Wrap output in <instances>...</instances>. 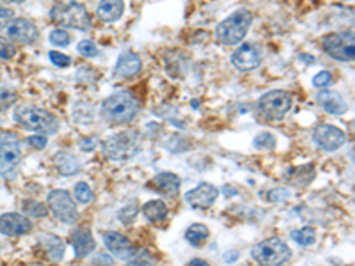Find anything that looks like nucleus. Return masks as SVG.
Listing matches in <instances>:
<instances>
[{
	"instance_id": "f257e3e1",
	"label": "nucleus",
	"mask_w": 355,
	"mask_h": 266,
	"mask_svg": "<svg viewBox=\"0 0 355 266\" xmlns=\"http://www.w3.org/2000/svg\"><path fill=\"white\" fill-rule=\"evenodd\" d=\"M139 114V101L126 91L110 94L101 103V117L109 125H126Z\"/></svg>"
},
{
	"instance_id": "f03ea898",
	"label": "nucleus",
	"mask_w": 355,
	"mask_h": 266,
	"mask_svg": "<svg viewBox=\"0 0 355 266\" xmlns=\"http://www.w3.org/2000/svg\"><path fill=\"white\" fill-rule=\"evenodd\" d=\"M12 119L28 132L46 133V135L59 132V119L49 110L40 109L36 105H18L12 114Z\"/></svg>"
},
{
	"instance_id": "7ed1b4c3",
	"label": "nucleus",
	"mask_w": 355,
	"mask_h": 266,
	"mask_svg": "<svg viewBox=\"0 0 355 266\" xmlns=\"http://www.w3.org/2000/svg\"><path fill=\"white\" fill-rule=\"evenodd\" d=\"M293 107V96L286 91H270L263 94L254 107V116L261 123L281 121Z\"/></svg>"
},
{
	"instance_id": "20e7f679",
	"label": "nucleus",
	"mask_w": 355,
	"mask_h": 266,
	"mask_svg": "<svg viewBox=\"0 0 355 266\" xmlns=\"http://www.w3.org/2000/svg\"><path fill=\"white\" fill-rule=\"evenodd\" d=\"M250 25H252V12L247 9H239L217 25L215 41L218 44H226V46L239 44L247 36Z\"/></svg>"
},
{
	"instance_id": "39448f33",
	"label": "nucleus",
	"mask_w": 355,
	"mask_h": 266,
	"mask_svg": "<svg viewBox=\"0 0 355 266\" xmlns=\"http://www.w3.org/2000/svg\"><path fill=\"white\" fill-rule=\"evenodd\" d=\"M24 153L17 133L2 132L0 133V176L4 179H15L20 170Z\"/></svg>"
},
{
	"instance_id": "423d86ee",
	"label": "nucleus",
	"mask_w": 355,
	"mask_h": 266,
	"mask_svg": "<svg viewBox=\"0 0 355 266\" xmlns=\"http://www.w3.org/2000/svg\"><path fill=\"white\" fill-rule=\"evenodd\" d=\"M293 252L281 238H268L256 243L250 250V258L258 266H284Z\"/></svg>"
},
{
	"instance_id": "0eeeda50",
	"label": "nucleus",
	"mask_w": 355,
	"mask_h": 266,
	"mask_svg": "<svg viewBox=\"0 0 355 266\" xmlns=\"http://www.w3.org/2000/svg\"><path fill=\"white\" fill-rule=\"evenodd\" d=\"M141 151V137L137 132L114 133L103 141V153L114 161H128Z\"/></svg>"
},
{
	"instance_id": "6e6552de",
	"label": "nucleus",
	"mask_w": 355,
	"mask_h": 266,
	"mask_svg": "<svg viewBox=\"0 0 355 266\" xmlns=\"http://www.w3.org/2000/svg\"><path fill=\"white\" fill-rule=\"evenodd\" d=\"M50 20L61 28H78V30L91 28V17L87 9L77 2L53 6L50 11Z\"/></svg>"
},
{
	"instance_id": "1a4fd4ad",
	"label": "nucleus",
	"mask_w": 355,
	"mask_h": 266,
	"mask_svg": "<svg viewBox=\"0 0 355 266\" xmlns=\"http://www.w3.org/2000/svg\"><path fill=\"white\" fill-rule=\"evenodd\" d=\"M322 48L327 55L341 62H352L355 57V39L352 33H332L322 39Z\"/></svg>"
},
{
	"instance_id": "9d476101",
	"label": "nucleus",
	"mask_w": 355,
	"mask_h": 266,
	"mask_svg": "<svg viewBox=\"0 0 355 266\" xmlns=\"http://www.w3.org/2000/svg\"><path fill=\"white\" fill-rule=\"evenodd\" d=\"M46 202H49L50 210L52 213L55 215V218L62 224H75L78 218V211H77V204L73 201L71 194H69L68 190H52L46 197Z\"/></svg>"
},
{
	"instance_id": "9b49d317",
	"label": "nucleus",
	"mask_w": 355,
	"mask_h": 266,
	"mask_svg": "<svg viewBox=\"0 0 355 266\" xmlns=\"http://www.w3.org/2000/svg\"><path fill=\"white\" fill-rule=\"evenodd\" d=\"M6 34H8L9 41L18 44H33L40 36L36 25L27 18H12L6 25Z\"/></svg>"
},
{
	"instance_id": "f8f14e48",
	"label": "nucleus",
	"mask_w": 355,
	"mask_h": 266,
	"mask_svg": "<svg viewBox=\"0 0 355 266\" xmlns=\"http://www.w3.org/2000/svg\"><path fill=\"white\" fill-rule=\"evenodd\" d=\"M313 141L323 151H338L347 142V133L332 125H320L313 132Z\"/></svg>"
},
{
	"instance_id": "ddd939ff",
	"label": "nucleus",
	"mask_w": 355,
	"mask_h": 266,
	"mask_svg": "<svg viewBox=\"0 0 355 266\" xmlns=\"http://www.w3.org/2000/svg\"><path fill=\"white\" fill-rule=\"evenodd\" d=\"M103 243H105L107 249H109L117 259H123V261L128 263L132 261V258L139 250L137 245H133L125 234L117 233V231H105V233H103Z\"/></svg>"
},
{
	"instance_id": "4468645a",
	"label": "nucleus",
	"mask_w": 355,
	"mask_h": 266,
	"mask_svg": "<svg viewBox=\"0 0 355 266\" xmlns=\"http://www.w3.org/2000/svg\"><path fill=\"white\" fill-rule=\"evenodd\" d=\"M261 59V50L254 46V44L245 43L234 50L233 55H231V64L236 69H240V71H252V69L259 68Z\"/></svg>"
},
{
	"instance_id": "2eb2a0df",
	"label": "nucleus",
	"mask_w": 355,
	"mask_h": 266,
	"mask_svg": "<svg viewBox=\"0 0 355 266\" xmlns=\"http://www.w3.org/2000/svg\"><path fill=\"white\" fill-rule=\"evenodd\" d=\"M218 188L214 186L211 183H199L196 188L189 190L185 194V201L187 204L192 206V208H199V210H206V208H210L218 197Z\"/></svg>"
},
{
	"instance_id": "dca6fc26",
	"label": "nucleus",
	"mask_w": 355,
	"mask_h": 266,
	"mask_svg": "<svg viewBox=\"0 0 355 266\" xmlns=\"http://www.w3.org/2000/svg\"><path fill=\"white\" fill-rule=\"evenodd\" d=\"M33 231V222L21 213L0 215V234L4 236H21Z\"/></svg>"
},
{
	"instance_id": "f3484780",
	"label": "nucleus",
	"mask_w": 355,
	"mask_h": 266,
	"mask_svg": "<svg viewBox=\"0 0 355 266\" xmlns=\"http://www.w3.org/2000/svg\"><path fill=\"white\" fill-rule=\"evenodd\" d=\"M69 242H71L73 249H75V256L80 259L87 258L91 252H94L96 249V242L93 238V233L87 229V227H77L73 229L69 234Z\"/></svg>"
},
{
	"instance_id": "a211bd4d",
	"label": "nucleus",
	"mask_w": 355,
	"mask_h": 266,
	"mask_svg": "<svg viewBox=\"0 0 355 266\" xmlns=\"http://www.w3.org/2000/svg\"><path fill=\"white\" fill-rule=\"evenodd\" d=\"M318 103L322 105V109L325 112L332 114V116H343L348 112V103L343 96L336 91H318V96H316Z\"/></svg>"
},
{
	"instance_id": "6ab92c4d",
	"label": "nucleus",
	"mask_w": 355,
	"mask_h": 266,
	"mask_svg": "<svg viewBox=\"0 0 355 266\" xmlns=\"http://www.w3.org/2000/svg\"><path fill=\"white\" fill-rule=\"evenodd\" d=\"M141 69H142V61L137 53L123 52L121 55H119V59H117L114 73H116L117 77H121V78H132V77H137L139 73H141Z\"/></svg>"
},
{
	"instance_id": "aec40b11",
	"label": "nucleus",
	"mask_w": 355,
	"mask_h": 266,
	"mask_svg": "<svg viewBox=\"0 0 355 266\" xmlns=\"http://www.w3.org/2000/svg\"><path fill=\"white\" fill-rule=\"evenodd\" d=\"M151 186H153L157 192L167 195V197H174L180 192V186H182V179L180 176L174 172H160L153 177L151 181Z\"/></svg>"
},
{
	"instance_id": "412c9836",
	"label": "nucleus",
	"mask_w": 355,
	"mask_h": 266,
	"mask_svg": "<svg viewBox=\"0 0 355 266\" xmlns=\"http://www.w3.org/2000/svg\"><path fill=\"white\" fill-rule=\"evenodd\" d=\"M98 18L105 24H114L125 12V0H101L98 4Z\"/></svg>"
},
{
	"instance_id": "4be33fe9",
	"label": "nucleus",
	"mask_w": 355,
	"mask_h": 266,
	"mask_svg": "<svg viewBox=\"0 0 355 266\" xmlns=\"http://www.w3.org/2000/svg\"><path fill=\"white\" fill-rule=\"evenodd\" d=\"M315 179V167L313 166H300L293 167L286 172V181L295 186H306Z\"/></svg>"
},
{
	"instance_id": "5701e85b",
	"label": "nucleus",
	"mask_w": 355,
	"mask_h": 266,
	"mask_svg": "<svg viewBox=\"0 0 355 266\" xmlns=\"http://www.w3.org/2000/svg\"><path fill=\"white\" fill-rule=\"evenodd\" d=\"M53 163H55L57 170H59L61 176H75L80 170V163L77 161V158L69 153H64V151H61V153H57L53 157Z\"/></svg>"
},
{
	"instance_id": "b1692460",
	"label": "nucleus",
	"mask_w": 355,
	"mask_h": 266,
	"mask_svg": "<svg viewBox=\"0 0 355 266\" xmlns=\"http://www.w3.org/2000/svg\"><path fill=\"white\" fill-rule=\"evenodd\" d=\"M142 213L153 224H164L167 218V206L164 201H148L144 206H142Z\"/></svg>"
},
{
	"instance_id": "393cba45",
	"label": "nucleus",
	"mask_w": 355,
	"mask_h": 266,
	"mask_svg": "<svg viewBox=\"0 0 355 266\" xmlns=\"http://www.w3.org/2000/svg\"><path fill=\"white\" fill-rule=\"evenodd\" d=\"M41 243H43V247L46 249V252H49V256L53 259V261H61L62 256H64L66 252V247H64V242H62L59 236L44 234V236H41Z\"/></svg>"
},
{
	"instance_id": "a878e982",
	"label": "nucleus",
	"mask_w": 355,
	"mask_h": 266,
	"mask_svg": "<svg viewBox=\"0 0 355 266\" xmlns=\"http://www.w3.org/2000/svg\"><path fill=\"white\" fill-rule=\"evenodd\" d=\"M208 238H210V229L205 224H192L185 233V240L192 247L205 245Z\"/></svg>"
},
{
	"instance_id": "bb28decb",
	"label": "nucleus",
	"mask_w": 355,
	"mask_h": 266,
	"mask_svg": "<svg viewBox=\"0 0 355 266\" xmlns=\"http://www.w3.org/2000/svg\"><path fill=\"white\" fill-rule=\"evenodd\" d=\"M291 238L293 242H297L302 247H309L316 242V229L315 227H302V229H297L291 233Z\"/></svg>"
},
{
	"instance_id": "cd10ccee",
	"label": "nucleus",
	"mask_w": 355,
	"mask_h": 266,
	"mask_svg": "<svg viewBox=\"0 0 355 266\" xmlns=\"http://www.w3.org/2000/svg\"><path fill=\"white\" fill-rule=\"evenodd\" d=\"M275 144H277V141H275V137L272 135V133L268 132H263L259 133V135H256L254 141H252V145H254L256 150L259 151H272L275 148Z\"/></svg>"
},
{
	"instance_id": "c85d7f7f",
	"label": "nucleus",
	"mask_w": 355,
	"mask_h": 266,
	"mask_svg": "<svg viewBox=\"0 0 355 266\" xmlns=\"http://www.w3.org/2000/svg\"><path fill=\"white\" fill-rule=\"evenodd\" d=\"M21 208H24V211L28 215V217L43 218L46 217V213H49L46 206L41 204L40 201H24L21 202Z\"/></svg>"
},
{
	"instance_id": "c756f323",
	"label": "nucleus",
	"mask_w": 355,
	"mask_h": 266,
	"mask_svg": "<svg viewBox=\"0 0 355 266\" xmlns=\"http://www.w3.org/2000/svg\"><path fill=\"white\" fill-rule=\"evenodd\" d=\"M18 101V94L9 87H0V112L11 109Z\"/></svg>"
},
{
	"instance_id": "7c9ffc66",
	"label": "nucleus",
	"mask_w": 355,
	"mask_h": 266,
	"mask_svg": "<svg viewBox=\"0 0 355 266\" xmlns=\"http://www.w3.org/2000/svg\"><path fill=\"white\" fill-rule=\"evenodd\" d=\"M73 194H75V199H77L80 204H87L91 199H93V190H91V186L87 185V183L80 181L75 185V190H73Z\"/></svg>"
},
{
	"instance_id": "2f4dec72",
	"label": "nucleus",
	"mask_w": 355,
	"mask_h": 266,
	"mask_svg": "<svg viewBox=\"0 0 355 266\" xmlns=\"http://www.w3.org/2000/svg\"><path fill=\"white\" fill-rule=\"evenodd\" d=\"M49 41L53 44V46H68V44L71 43V36L66 33L64 28H55V30L50 33Z\"/></svg>"
},
{
	"instance_id": "473e14b6",
	"label": "nucleus",
	"mask_w": 355,
	"mask_h": 266,
	"mask_svg": "<svg viewBox=\"0 0 355 266\" xmlns=\"http://www.w3.org/2000/svg\"><path fill=\"white\" fill-rule=\"evenodd\" d=\"M77 50L82 57H85V59H93V57L98 55V46L91 39L80 41L77 46Z\"/></svg>"
},
{
	"instance_id": "72a5a7b5",
	"label": "nucleus",
	"mask_w": 355,
	"mask_h": 266,
	"mask_svg": "<svg viewBox=\"0 0 355 266\" xmlns=\"http://www.w3.org/2000/svg\"><path fill=\"white\" fill-rule=\"evenodd\" d=\"M15 55H17L15 44L9 39H6V37H0V59H2V61H9V59H12Z\"/></svg>"
},
{
	"instance_id": "f704fd0d",
	"label": "nucleus",
	"mask_w": 355,
	"mask_h": 266,
	"mask_svg": "<svg viewBox=\"0 0 355 266\" xmlns=\"http://www.w3.org/2000/svg\"><path fill=\"white\" fill-rule=\"evenodd\" d=\"M153 263V256L148 252V250L144 249H139L137 252H135V256L132 258V261H130V265H135V266H148Z\"/></svg>"
},
{
	"instance_id": "c9c22d12",
	"label": "nucleus",
	"mask_w": 355,
	"mask_h": 266,
	"mask_svg": "<svg viewBox=\"0 0 355 266\" xmlns=\"http://www.w3.org/2000/svg\"><path fill=\"white\" fill-rule=\"evenodd\" d=\"M331 84H332V73L327 71V69H325V71L316 73L315 77H313V85L318 89H325Z\"/></svg>"
},
{
	"instance_id": "e433bc0d",
	"label": "nucleus",
	"mask_w": 355,
	"mask_h": 266,
	"mask_svg": "<svg viewBox=\"0 0 355 266\" xmlns=\"http://www.w3.org/2000/svg\"><path fill=\"white\" fill-rule=\"evenodd\" d=\"M49 57H50V61H52L57 68H68V66L71 64V59H69L68 55H64V53L61 52H55V50L49 52Z\"/></svg>"
},
{
	"instance_id": "4c0bfd02",
	"label": "nucleus",
	"mask_w": 355,
	"mask_h": 266,
	"mask_svg": "<svg viewBox=\"0 0 355 266\" xmlns=\"http://www.w3.org/2000/svg\"><path fill=\"white\" fill-rule=\"evenodd\" d=\"M27 144L31 145V148H34V150H44L46 148V144H49V139H46V135H33V137L27 139Z\"/></svg>"
},
{
	"instance_id": "58836bf2",
	"label": "nucleus",
	"mask_w": 355,
	"mask_h": 266,
	"mask_svg": "<svg viewBox=\"0 0 355 266\" xmlns=\"http://www.w3.org/2000/svg\"><path fill=\"white\" fill-rule=\"evenodd\" d=\"M135 215H137V206L135 204H130L128 208H125V210L119 213V220H123L125 224H128L132 218H135Z\"/></svg>"
},
{
	"instance_id": "ea45409f",
	"label": "nucleus",
	"mask_w": 355,
	"mask_h": 266,
	"mask_svg": "<svg viewBox=\"0 0 355 266\" xmlns=\"http://www.w3.org/2000/svg\"><path fill=\"white\" fill-rule=\"evenodd\" d=\"M80 145L84 151L94 150V145H96V139H84V141L80 142Z\"/></svg>"
},
{
	"instance_id": "a19ab883",
	"label": "nucleus",
	"mask_w": 355,
	"mask_h": 266,
	"mask_svg": "<svg viewBox=\"0 0 355 266\" xmlns=\"http://www.w3.org/2000/svg\"><path fill=\"white\" fill-rule=\"evenodd\" d=\"M8 18H12V11L8 8H0V20H8Z\"/></svg>"
},
{
	"instance_id": "79ce46f5",
	"label": "nucleus",
	"mask_w": 355,
	"mask_h": 266,
	"mask_svg": "<svg viewBox=\"0 0 355 266\" xmlns=\"http://www.w3.org/2000/svg\"><path fill=\"white\" fill-rule=\"evenodd\" d=\"M187 266H210V263H206L205 259H190Z\"/></svg>"
},
{
	"instance_id": "37998d69",
	"label": "nucleus",
	"mask_w": 355,
	"mask_h": 266,
	"mask_svg": "<svg viewBox=\"0 0 355 266\" xmlns=\"http://www.w3.org/2000/svg\"><path fill=\"white\" fill-rule=\"evenodd\" d=\"M224 258H226L227 263H233L234 259L239 258V252H233V250H231V252H227V254L224 256Z\"/></svg>"
},
{
	"instance_id": "c03bdc74",
	"label": "nucleus",
	"mask_w": 355,
	"mask_h": 266,
	"mask_svg": "<svg viewBox=\"0 0 355 266\" xmlns=\"http://www.w3.org/2000/svg\"><path fill=\"white\" fill-rule=\"evenodd\" d=\"M4 2H21V0H4Z\"/></svg>"
},
{
	"instance_id": "a18cd8bd",
	"label": "nucleus",
	"mask_w": 355,
	"mask_h": 266,
	"mask_svg": "<svg viewBox=\"0 0 355 266\" xmlns=\"http://www.w3.org/2000/svg\"><path fill=\"white\" fill-rule=\"evenodd\" d=\"M0 27H2V24H0Z\"/></svg>"
}]
</instances>
